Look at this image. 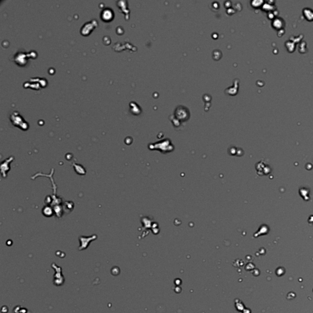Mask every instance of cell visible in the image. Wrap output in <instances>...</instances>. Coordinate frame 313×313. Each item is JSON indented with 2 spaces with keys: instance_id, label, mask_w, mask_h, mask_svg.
<instances>
[{
  "instance_id": "6da1fadb",
  "label": "cell",
  "mask_w": 313,
  "mask_h": 313,
  "mask_svg": "<svg viewBox=\"0 0 313 313\" xmlns=\"http://www.w3.org/2000/svg\"><path fill=\"white\" fill-rule=\"evenodd\" d=\"M97 239V235H94L91 237H80V240L81 242V246L80 247V250L84 249L87 248V246H89V244L91 242L92 240H96Z\"/></svg>"
},
{
  "instance_id": "7a4b0ae2",
  "label": "cell",
  "mask_w": 313,
  "mask_h": 313,
  "mask_svg": "<svg viewBox=\"0 0 313 313\" xmlns=\"http://www.w3.org/2000/svg\"><path fill=\"white\" fill-rule=\"evenodd\" d=\"M14 160L13 157H11L9 158H7V160H6L5 161H4V162H2V163H1V173H3L4 170H5L4 174L2 175V177H4V178H6V175H7V172L11 169V167H10V165H9V162H11L12 160Z\"/></svg>"
},
{
  "instance_id": "3957f363",
  "label": "cell",
  "mask_w": 313,
  "mask_h": 313,
  "mask_svg": "<svg viewBox=\"0 0 313 313\" xmlns=\"http://www.w3.org/2000/svg\"><path fill=\"white\" fill-rule=\"evenodd\" d=\"M42 214L46 217H50L53 216L54 214L53 208H51L50 206H45L42 209Z\"/></svg>"
}]
</instances>
